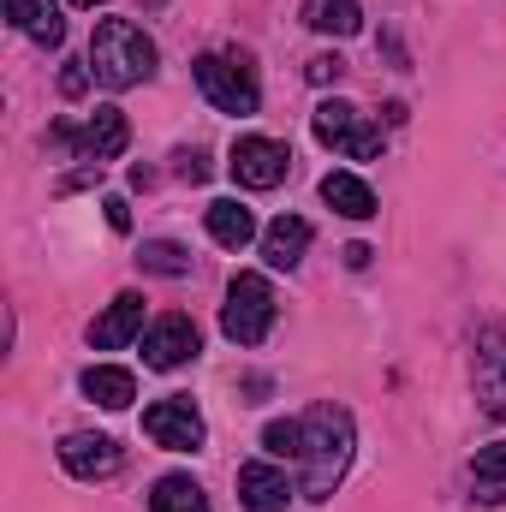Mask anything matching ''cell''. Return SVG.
<instances>
[{
	"label": "cell",
	"mask_w": 506,
	"mask_h": 512,
	"mask_svg": "<svg viewBox=\"0 0 506 512\" xmlns=\"http://www.w3.org/2000/svg\"><path fill=\"white\" fill-rule=\"evenodd\" d=\"M203 227H209V239L221 245V251H245L256 239V215L245 203H233V197H221V203H209L203 209Z\"/></svg>",
	"instance_id": "obj_14"
},
{
	"label": "cell",
	"mask_w": 506,
	"mask_h": 512,
	"mask_svg": "<svg viewBox=\"0 0 506 512\" xmlns=\"http://www.w3.org/2000/svg\"><path fill=\"white\" fill-rule=\"evenodd\" d=\"M149 512H209V495H203V483H191V477H161L155 483V495H149Z\"/></svg>",
	"instance_id": "obj_21"
},
{
	"label": "cell",
	"mask_w": 506,
	"mask_h": 512,
	"mask_svg": "<svg viewBox=\"0 0 506 512\" xmlns=\"http://www.w3.org/2000/svg\"><path fill=\"white\" fill-rule=\"evenodd\" d=\"M274 328V286L262 274H233L227 286V310H221V334L233 346H262Z\"/></svg>",
	"instance_id": "obj_3"
},
{
	"label": "cell",
	"mask_w": 506,
	"mask_h": 512,
	"mask_svg": "<svg viewBox=\"0 0 506 512\" xmlns=\"http://www.w3.org/2000/svg\"><path fill=\"white\" fill-rule=\"evenodd\" d=\"M78 387L102 405V411H126L131 399H137V382H131V370H114V364H90L84 376H78Z\"/></svg>",
	"instance_id": "obj_18"
},
{
	"label": "cell",
	"mask_w": 506,
	"mask_h": 512,
	"mask_svg": "<svg viewBox=\"0 0 506 512\" xmlns=\"http://www.w3.org/2000/svg\"><path fill=\"white\" fill-rule=\"evenodd\" d=\"M137 262H143V274H167V280L191 274V251H185V245H173V239H149V245L137 251Z\"/></svg>",
	"instance_id": "obj_22"
},
{
	"label": "cell",
	"mask_w": 506,
	"mask_h": 512,
	"mask_svg": "<svg viewBox=\"0 0 506 512\" xmlns=\"http://www.w3.org/2000/svg\"><path fill=\"white\" fill-rule=\"evenodd\" d=\"M54 143H72V149H78V161H114V155L131 143V126H126V114H120V108H96L78 131H72V126L54 131Z\"/></svg>",
	"instance_id": "obj_9"
},
{
	"label": "cell",
	"mask_w": 506,
	"mask_h": 512,
	"mask_svg": "<svg viewBox=\"0 0 506 512\" xmlns=\"http://www.w3.org/2000/svg\"><path fill=\"white\" fill-rule=\"evenodd\" d=\"M6 24L24 30V36L42 42V48H60V42H66V18H60L54 0H6Z\"/></svg>",
	"instance_id": "obj_13"
},
{
	"label": "cell",
	"mask_w": 506,
	"mask_h": 512,
	"mask_svg": "<svg viewBox=\"0 0 506 512\" xmlns=\"http://www.w3.org/2000/svg\"><path fill=\"white\" fill-rule=\"evenodd\" d=\"M102 209H108V227H114V233H131V209H126V197H108Z\"/></svg>",
	"instance_id": "obj_27"
},
{
	"label": "cell",
	"mask_w": 506,
	"mask_h": 512,
	"mask_svg": "<svg viewBox=\"0 0 506 512\" xmlns=\"http://www.w3.org/2000/svg\"><path fill=\"white\" fill-rule=\"evenodd\" d=\"M471 376H477L483 411L489 417H506V328L501 322L477 328V340H471Z\"/></svg>",
	"instance_id": "obj_8"
},
{
	"label": "cell",
	"mask_w": 506,
	"mask_h": 512,
	"mask_svg": "<svg viewBox=\"0 0 506 512\" xmlns=\"http://www.w3.org/2000/svg\"><path fill=\"white\" fill-rule=\"evenodd\" d=\"M304 24L322 36H352L364 24V12H358V0H304Z\"/></svg>",
	"instance_id": "obj_20"
},
{
	"label": "cell",
	"mask_w": 506,
	"mask_h": 512,
	"mask_svg": "<svg viewBox=\"0 0 506 512\" xmlns=\"http://www.w3.org/2000/svg\"><path fill=\"white\" fill-rule=\"evenodd\" d=\"M60 465H66L78 483H102V477H114V471L126 465V453H120L114 435H90V429H78V435L60 441Z\"/></svg>",
	"instance_id": "obj_10"
},
{
	"label": "cell",
	"mask_w": 506,
	"mask_h": 512,
	"mask_svg": "<svg viewBox=\"0 0 506 512\" xmlns=\"http://www.w3.org/2000/svg\"><path fill=\"white\" fill-rule=\"evenodd\" d=\"M60 90H66V96H84V90H90V60H84V66L72 60V66L60 72Z\"/></svg>",
	"instance_id": "obj_25"
},
{
	"label": "cell",
	"mask_w": 506,
	"mask_h": 512,
	"mask_svg": "<svg viewBox=\"0 0 506 512\" xmlns=\"http://www.w3.org/2000/svg\"><path fill=\"white\" fill-rule=\"evenodd\" d=\"M322 203H328L334 215H346V221H370V215H376V191H370L358 173H328V179H322Z\"/></svg>",
	"instance_id": "obj_17"
},
{
	"label": "cell",
	"mask_w": 506,
	"mask_h": 512,
	"mask_svg": "<svg viewBox=\"0 0 506 512\" xmlns=\"http://www.w3.org/2000/svg\"><path fill=\"white\" fill-rule=\"evenodd\" d=\"M143 435L155 441V447H167V453H197L203 447V411L191 405V399H155L149 411H143Z\"/></svg>",
	"instance_id": "obj_6"
},
{
	"label": "cell",
	"mask_w": 506,
	"mask_h": 512,
	"mask_svg": "<svg viewBox=\"0 0 506 512\" xmlns=\"http://www.w3.org/2000/svg\"><path fill=\"white\" fill-rule=\"evenodd\" d=\"M197 84H203V96L221 108V114H256L262 108V90H256V72L245 60H233V54H197Z\"/></svg>",
	"instance_id": "obj_5"
},
{
	"label": "cell",
	"mask_w": 506,
	"mask_h": 512,
	"mask_svg": "<svg viewBox=\"0 0 506 512\" xmlns=\"http://www.w3.org/2000/svg\"><path fill=\"white\" fill-rule=\"evenodd\" d=\"M340 72H346V60H340V54H316V60L304 66V78H310V84H340Z\"/></svg>",
	"instance_id": "obj_24"
},
{
	"label": "cell",
	"mask_w": 506,
	"mask_h": 512,
	"mask_svg": "<svg viewBox=\"0 0 506 512\" xmlns=\"http://www.w3.org/2000/svg\"><path fill=\"white\" fill-rule=\"evenodd\" d=\"M90 72L108 90H137V84L155 78V42L131 18H102L96 36H90Z\"/></svg>",
	"instance_id": "obj_2"
},
{
	"label": "cell",
	"mask_w": 506,
	"mask_h": 512,
	"mask_svg": "<svg viewBox=\"0 0 506 512\" xmlns=\"http://www.w3.org/2000/svg\"><path fill=\"white\" fill-rule=\"evenodd\" d=\"M72 6H102V0H72Z\"/></svg>",
	"instance_id": "obj_29"
},
{
	"label": "cell",
	"mask_w": 506,
	"mask_h": 512,
	"mask_svg": "<svg viewBox=\"0 0 506 512\" xmlns=\"http://www.w3.org/2000/svg\"><path fill=\"white\" fill-rule=\"evenodd\" d=\"M131 334H143V298H137V292H120V298L108 304V316L90 328V346H102V352H120Z\"/></svg>",
	"instance_id": "obj_16"
},
{
	"label": "cell",
	"mask_w": 506,
	"mask_h": 512,
	"mask_svg": "<svg viewBox=\"0 0 506 512\" xmlns=\"http://www.w3.org/2000/svg\"><path fill=\"white\" fill-rule=\"evenodd\" d=\"M197 358V322L191 316H161L149 334H143V364L149 370H179Z\"/></svg>",
	"instance_id": "obj_11"
},
{
	"label": "cell",
	"mask_w": 506,
	"mask_h": 512,
	"mask_svg": "<svg viewBox=\"0 0 506 512\" xmlns=\"http://www.w3.org/2000/svg\"><path fill=\"white\" fill-rule=\"evenodd\" d=\"M370 256H376L370 245H346V268H370Z\"/></svg>",
	"instance_id": "obj_28"
},
{
	"label": "cell",
	"mask_w": 506,
	"mask_h": 512,
	"mask_svg": "<svg viewBox=\"0 0 506 512\" xmlns=\"http://www.w3.org/2000/svg\"><path fill=\"white\" fill-rule=\"evenodd\" d=\"M304 441H298V465H304V501H328L352 465V447H358V423L346 405H310L304 417Z\"/></svg>",
	"instance_id": "obj_1"
},
{
	"label": "cell",
	"mask_w": 506,
	"mask_h": 512,
	"mask_svg": "<svg viewBox=\"0 0 506 512\" xmlns=\"http://www.w3.org/2000/svg\"><path fill=\"white\" fill-rule=\"evenodd\" d=\"M298 441H304V423H292V417L262 429V447H268L274 459H298Z\"/></svg>",
	"instance_id": "obj_23"
},
{
	"label": "cell",
	"mask_w": 506,
	"mask_h": 512,
	"mask_svg": "<svg viewBox=\"0 0 506 512\" xmlns=\"http://www.w3.org/2000/svg\"><path fill=\"white\" fill-rule=\"evenodd\" d=\"M304 251H310V221L280 215V221L262 227V256H268V268H298Z\"/></svg>",
	"instance_id": "obj_15"
},
{
	"label": "cell",
	"mask_w": 506,
	"mask_h": 512,
	"mask_svg": "<svg viewBox=\"0 0 506 512\" xmlns=\"http://www.w3.org/2000/svg\"><path fill=\"white\" fill-rule=\"evenodd\" d=\"M310 131H316L322 149H334V155H346V161H376L381 155V126H370L352 102H322V108L310 114Z\"/></svg>",
	"instance_id": "obj_4"
},
{
	"label": "cell",
	"mask_w": 506,
	"mask_h": 512,
	"mask_svg": "<svg viewBox=\"0 0 506 512\" xmlns=\"http://www.w3.org/2000/svg\"><path fill=\"white\" fill-rule=\"evenodd\" d=\"M179 173H185L191 185H203V179H209V155H203V149H185V155H179Z\"/></svg>",
	"instance_id": "obj_26"
},
{
	"label": "cell",
	"mask_w": 506,
	"mask_h": 512,
	"mask_svg": "<svg viewBox=\"0 0 506 512\" xmlns=\"http://www.w3.org/2000/svg\"><path fill=\"white\" fill-rule=\"evenodd\" d=\"M227 173H233L245 191H274V185L292 173V149L274 143V137H239L233 155H227Z\"/></svg>",
	"instance_id": "obj_7"
},
{
	"label": "cell",
	"mask_w": 506,
	"mask_h": 512,
	"mask_svg": "<svg viewBox=\"0 0 506 512\" xmlns=\"http://www.w3.org/2000/svg\"><path fill=\"white\" fill-rule=\"evenodd\" d=\"M239 501H245L251 512H280L286 501H292V483H286L280 465L251 459V465H239Z\"/></svg>",
	"instance_id": "obj_12"
},
{
	"label": "cell",
	"mask_w": 506,
	"mask_h": 512,
	"mask_svg": "<svg viewBox=\"0 0 506 512\" xmlns=\"http://www.w3.org/2000/svg\"><path fill=\"white\" fill-rule=\"evenodd\" d=\"M471 489H477V501H489V507L506 501V441L483 447V453L471 459Z\"/></svg>",
	"instance_id": "obj_19"
}]
</instances>
